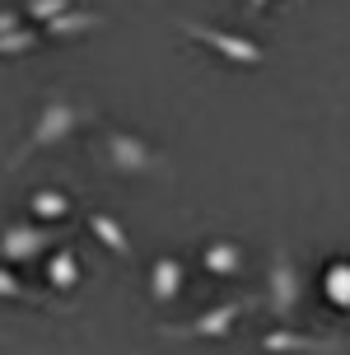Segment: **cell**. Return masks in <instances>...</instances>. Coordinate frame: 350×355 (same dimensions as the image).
<instances>
[{"label": "cell", "mask_w": 350, "mask_h": 355, "mask_svg": "<svg viewBox=\"0 0 350 355\" xmlns=\"http://www.w3.org/2000/svg\"><path fill=\"white\" fill-rule=\"evenodd\" d=\"M262 351H271V355H280V351H290V355H336L341 346H336V341H322V337L290 332V327H276V332L262 337Z\"/></svg>", "instance_id": "obj_7"}, {"label": "cell", "mask_w": 350, "mask_h": 355, "mask_svg": "<svg viewBox=\"0 0 350 355\" xmlns=\"http://www.w3.org/2000/svg\"><path fill=\"white\" fill-rule=\"evenodd\" d=\"M15 28H24V15L19 10H0V33H15Z\"/></svg>", "instance_id": "obj_18"}, {"label": "cell", "mask_w": 350, "mask_h": 355, "mask_svg": "<svg viewBox=\"0 0 350 355\" xmlns=\"http://www.w3.org/2000/svg\"><path fill=\"white\" fill-rule=\"evenodd\" d=\"M75 0H24V15L28 19H37V24H47V19H56V15H66Z\"/></svg>", "instance_id": "obj_16"}, {"label": "cell", "mask_w": 350, "mask_h": 355, "mask_svg": "<svg viewBox=\"0 0 350 355\" xmlns=\"http://www.w3.org/2000/svg\"><path fill=\"white\" fill-rule=\"evenodd\" d=\"M247 309H252V300H229V304H215V309L196 313L192 322H182V327H173V332H177V337H229V332H234V322L243 318Z\"/></svg>", "instance_id": "obj_6"}, {"label": "cell", "mask_w": 350, "mask_h": 355, "mask_svg": "<svg viewBox=\"0 0 350 355\" xmlns=\"http://www.w3.org/2000/svg\"><path fill=\"white\" fill-rule=\"evenodd\" d=\"M28 215H37V220H61V215H70V196L66 192H33L28 196Z\"/></svg>", "instance_id": "obj_14"}, {"label": "cell", "mask_w": 350, "mask_h": 355, "mask_svg": "<svg viewBox=\"0 0 350 355\" xmlns=\"http://www.w3.org/2000/svg\"><path fill=\"white\" fill-rule=\"evenodd\" d=\"M98 155H103V164L117 178H150V173L164 168V155H159L155 145L140 141V136H131V131H117V126H107V131H103Z\"/></svg>", "instance_id": "obj_2"}, {"label": "cell", "mask_w": 350, "mask_h": 355, "mask_svg": "<svg viewBox=\"0 0 350 355\" xmlns=\"http://www.w3.org/2000/svg\"><path fill=\"white\" fill-rule=\"evenodd\" d=\"M89 122H98V107L89 103V98H75L70 89H52L47 98H42V107H37V122L28 126V136H24V145L15 150V168L24 159H33V155H42V150H52V145L70 141L75 131H85Z\"/></svg>", "instance_id": "obj_1"}, {"label": "cell", "mask_w": 350, "mask_h": 355, "mask_svg": "<svg viewBox=\"0 0 350 355\" xmlns=\"http://www.w3.org/2000/svg\"><path fill=\"white\" fill-rule=\"evenodd\" d=\"M24 290H28V285H24L10 266L0 262V300H24Z\"/></svg>", "instance_id": "obj_17"}, {"label": "cell", "mask_w": 350, "mask_h": 355, "mask_svg": "<svg viewBox=\"0 0 350 355\" xmlns=\"http://www.w3.org/2000/svg\"><path fill=\"white\" fill-rule=\"evenodd\" d=\"M89 234H94V239H98V243H103V248L112 252L117 262H131V257H136V248H131V234L122 230V220H117V215L94 211V215H89Z\"/></svg>", "instance_id": "obj_8"}, {"label": "cell", "mask_w": 350, "mask_h": 355, "mask_svg": "<svg viewBox=\"0 0 350 355\" xmlns=\"http://www.w3.org/2000/svg\"><path fill=\"white\" fill-rule=\"evenodd\" d=\"M80 276H85V271H80V257H75L70 248H61V252L47 257V285H52V290H75Z\"/></svg>", "instance_id": "obj_12"}, {"label": "cell", "mask_w": 350, "mask_h": 355, "mask_svg": "<svg viewBox=\"0 0 350 355\" xmlns=\"http://www.w3.org/2000/svg\"><path fill=\"white\" fill-rule=\"evenodd\" d=\"M182 281H187V271H182V262H177L173 252L155 257V266H150V295H155L159 304L177 300V295H182Z\"/></svg>", "instance_id": "obj_9"}, {"label": "cell", "mask_w": 350, "mask_h": 355, "mask_svg": "<svg viewBox=\"0 0 350 355\" xmlns=\"http://www.w3.org/2000/svg\"><path fill=\"white\" fill-rule=\"evenodd\" d=\"M56 239L61 234L47 230V225H24V220H15V225L0 230V257L5 262H33L37 252L56 248Z\"/></svg>", "instance_id": "obj_5"}, {"label": "cell", "mask_w": 350, "mask_h": 355, "mask_svg": "<svg viewBox=\"0 0 350 355\" xmlns=\"http://www.w3.org/2000/svg\"><path fill=\"white\" fill-rule=\"evenodd\" d=\"M266 304L280 322H290L299 313V266L290 262L285 248L271 252V266H266Z\"/></svg>", "instance_id": "obj_4"}, {"label": "cell", "mask_w": 350, "mask_h": 355, "mask_svg": "<svg viewBox=\"0 0 350 355\" xmlns=\"http://www.w3.org/2000/svg\"><path fill=\"white\" fill-rule=\"evenodd\" d=\"M103 24H107L103 15H94V10H75V5H70L66 15L47 19L42 28H47L52 37H85V33H94V28H103Z\"/></svg>", "instance_id": "obj_10"}, {"label": "cell", "mask_w": 350, "mask_h": 355, "mask_svg": "<svg viewBox=\"0 0 350 355\" xmlns=\"http://www.w3.org/2000/svg\"><path fill=\"white\" fill-rule=\"evenodd\" d=\"M322 295L336 309H350V257H341V262H332L322 271Z\"/></svg>", "instance_id": "obj_13"}, {"label": "cell", "mask_w": 350, "mask_h": 355, "mask_svg": "<svg viewBox=\"0 0 350 355\" xmlns=\"http://www.w3.org/2000/svg\"><path fill=\"white\" fill-rule=\"evenodd\" d=\"M243 5H247V15H257V10H266L271 0H243Z\"/></svg>", "instance_id": "obj_19"}, {"label": "cell", "mask_w": 350, "mask_h": 355, "mask_svg": "<svg viewBox=\"0 0 350 355\" xmlns=\"http://www.w3.org/2000/svg\"><path fill=\"white\" fill-rule=\"evenodd\" d=\"M42 37L33 28H15V33H0V56H19V52H33Z\"/></svg>", "instance_id": "obj_15"}, {"label": "cell", "mask_w": 350, "mask_h": 355, "mask_svg": "<svg viewBox=\"0 0 350 355\" xmlns=\"http://www.w3.org/2000/svg\"><path fill=\"white\" fill-rule=\"evenodd\" d=\"M177 28L192 37V42H201V47H210L215 56H225L229 66H262L266 52L252 42V37L243 33H229V28H210V24H196V19H177Z\"/></svg>", "instance_id": "obj_3"}, {"label": "cell", "mask_w": 350, "mask_h": 355, "mask_svg": "<svg viewBox=\"0 0 350 355\" xmlns=\"http://www.w3.org/2000/svg\"><path fill=\"white\" fill-rule=\"evenodd\" d=\"M201 262H206L210 276H238V271H243V248L229 243V239H215V243H206Z\"/></svg>", "instance_id": "obj_11"}]
</instances>
